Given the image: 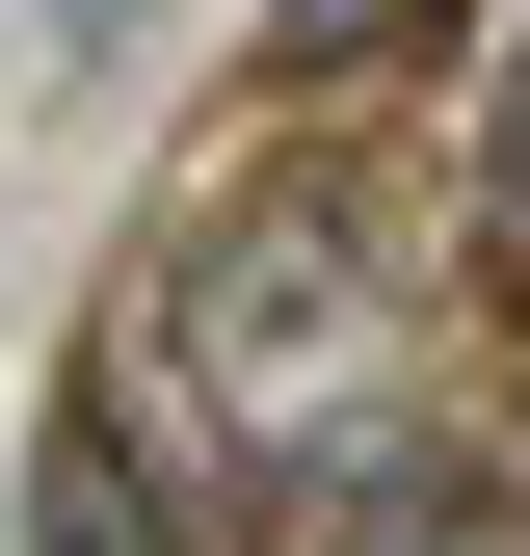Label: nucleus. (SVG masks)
Listing matches in <instances>:
<instances>
[{
    "label": "nucleus",
    "instance_id": "f257e3e1",
    "mask_svg": "<svg viewBox=\"0 0 530 556\" xmlns=\"http://www.w3.org/2000/svg\"><path fill=\"white\" fill-rule=\"evenodd\" d=\"M186 397L239 477H371L398 451V292L371 239H213L186 265Z\"/></svg>",
    "mask_w": 530,
    "mask_h": 556
},
{
    "label": "nucleus",
    "instance_id": "f03ea898",
    "mask_svg": "<svg viewBox=\"0 0 530 556\" xmlns=\"http://www.w3.org/2000/svg\"><path fill=\"white\" fill-rule=\"evenodd\" d=\"M318 504H345V556H530V504H425V477H398V504H371V477H318Z\"/></svg>",
    "mask_w": 530,
    "mask_h": 556
},
{
    "label": "nucleus",
    "instance_id": "7ed1b4c3",
    "mask_svg": "<svg viewBox=\"0 0 530 556\" xmlns=\"http://www.w3.org/2000/svg\"><path fill=\"white\" fill-rule=\"evenodd\" d=\"M478 186H504V239H530V27H504V80H478Z\"/></svg>",
    "mask_w": 530,
    "mask_h": 556
},
{
    "label": "nucleus",
    "instance_id": "20e7f679",
    "mask_svg": "<svg viewBox=\"0 0 530 556\" xmlns=\"http://www.w3.org/2000/svg\"><path fill=\"white\" fill-rule=\"evenodd\" d=\"M425 0H292V80H345V53H398Z\"/></svg>",
    "mask_w": 530,
    "mask_h": 556
},
{
    "label": "nucleus",
    "instance_id": "39448f33",
    "mask_svg": "<svg viewBox=\"0 0 530 556\" xmlns=\"http://www.w3.org/2000/svg\"><path fill=\"white\" fill-rule=\"evenodd\" d=\"M53 27H80V53H132V27H160V0H53Z\"/></svg>",
    "mask_w": 530,
    "mask_h": 556
}]
</instances>
